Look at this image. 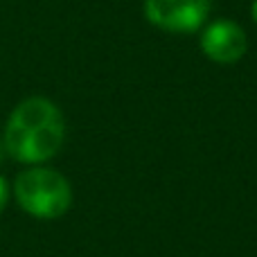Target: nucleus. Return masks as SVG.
Segmentation results:
<instances>
[{
	"instance_id": "obj_3",
	"label": "nucleus",
	"mask_w": 257,
	"mask_h": 257,
	"mask_svg": "<svg viewBox=\"0 0 257 257\" xmlns=\"http://www.w3.org/2000/svg\"><path fill=\"white\" fill-rule=\"evenodd\" d=\"M145 18L172 34H192L205 25L212 0H145Z\"/></svg>"
},
{
	"instance_id": "obj_4",
	"label": "nucleus",
	"mask_w": 257,
	"mask_h": 257,
	"mask_svg": "<svg viewBox=\"0 0 257 257\" xmlns=\"http://www.w3.org/2000/svg\"><path fill=\"white\" fill-rule=\"evenodd\" d=\"M201 52L214 63H223L230 66L244 59L246 50H248V41H246V32L239 23L232 18H217V21L208 23L201 32Z\"/></svg>"
},
{
	"instance_id": "obj_5",
	"label": "nucleus",
	"mask_w": 257,
	"mask_h": 257,
	"mask_svg": "<svg viewBox=\"0 0 257 257\" xmlns=\"http://www.w3.org/2000/svg\"><path fill=\"white\" fill-rule=\"evenodd\" d=\"M7 201H9V183H7L5 176H0V212L5 210Z\"/></svg>"
},
{
	"instance_id": "obj_2",
	"label": "nucleus",
	"mask_w": 257,
	"mask_h": 257,
	"mask_svg": "<svg viewBox=\"0 0 257 257\" xmlns=\"http://www.w3.org/2000/svg\"><path fill=\"white\" fill-rule=\"evenodd\" d=\"M16 201L34 219H59L72 205L70 181L50 167H30L21 172L14 183Z\"/></svg>"
},
{
	"instance_id": "obj_6",
	"label": "nucleus",
	"mask_w": 257,
	"mask_h": 257,
	"mask_svg": "<svg viewBox=\"0 0 257 257\" xmlns=\"http://www.w3.org/2000/svg\"><path fill=\"white\" fill-rule=\"evenodd\" d=\"M250 18H253V23L257 25V0H253V5H250Z\"/></svg>"
},
{
	"instance_id": "obj_7",
	"label": "nucleus",
	"mask_w": 257,
	"mask_h": 257,
	"mask_svg": "<svg viewBox=\"0 0 257 257\" xmlns=\"http://www.w3.org/2000/svg\"><path fill=\"white\" fill-rule=\"evenodd\" d=\"M0 160H3V145H0Z\"/></svg>"
},
{
	"instance_id": "obj_1",
	"label": "nucleus",
	"mask_w": 257,
	"mask_h": 257,
	"mask_svg": "<svg viewBox=\"0 0 257 257\" xmlns=\"http://www.w3.org/2000/svg\"><path fill=\"white\" fill-rule=\"evenodd\" d=\"M66 140L63 113L48 97H27L12 111L5 124L3 147L14 160L41 165L54 158Z\"/></svg>"
}]
</instances>
